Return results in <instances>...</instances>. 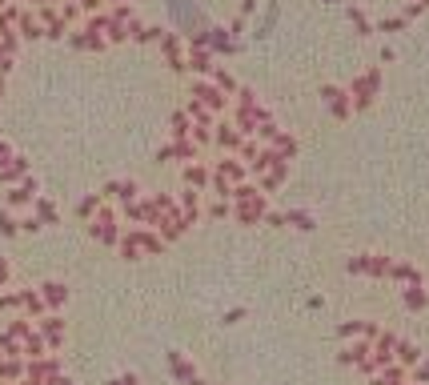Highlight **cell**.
I'll return each instance as SVG.
<instances>
[{
    "label": "cell",
    "instance_id": "obj_1",
    "mask_svg": "<svg viewBox=\"0 0 429 385\" xmlns=\"http://www.w3.org/2000/svg\"><path fill=\"white\" fill-rule=\"evenodd\" d=\"M168 8V20L181 28V33H197V28H209L205 12H201V4L197 0H165Z\"/></svg>",
    "mask_w": 429,
    "mask_h": 385
},
{
    "label": "cell",
    "instance_id": "obj_2",
    "mask_svg": "<svg viewBox=\"0 0 429 385\" xmlns=\"http://www.w3.org/2000/svg\"><path fill=\"white\" fill-rule=\"evenodd\" d=\"M377 89H381V69H369V73H361V77L349 84V100H353L357 113H365V109L374 105Z\"/></svg>",
    "mask_w": 429,
    "mask_h": 385
},
{
    "label": "cell",
    "instance_id": "obj_3",
    "mask_svg": "<svg viewBox=\"0 0 429 385\" xmlns=\"http://www.w3.org/2000/svg\"><path fill=\"white\" fill-rule=\"evenodd\" d=\"M245 141H249V136H241L237 129H233V125H229V120L213 125V145H217V149H221L225 156H241Z\"/></svg>",
    "mask_w": 429,
    "mask_h": 385
},
{
    "label": "cell",
    "instance_id": "obj_4",
    "mask_svg": "<svg viewBox=\"0 0 429 385\" xmlns=\"http://www.w3.org/2000/svg\"><path fill=\"white\" fill-rule=\"evenodd\" d=\"M193 100H201L209 113H225V109H229V96H225L213 80H193Z\"/></svg>",
    "mask_w": 429,
    "mask_h": 385
},
{
    "label": "cell",
    "instance_id": "obj_5",
    "mask_svg": "<svg viewBox=\"0 0 429 385\" xmlns=\"http://www.w3.org/2000/svg\"><path fill=\"white\" fill-rule=\"evenodd\" d=\"M161 53H165V60H168V69L173 73H189V64H185V44H181V37L177 33H161Z\"/></svg>",
    "mask_w": 429,
    "mask_h": 385
},
{
    "label": "cell",
    "instance_id": "obj_6",
    "mask_svg": "<svg viewBox=\"0 0 429 385\" xmlns=\"http://www.w3.org/2000/svg\"><path fill=\"white\" fill-rule=\"evenodd\" d=\"M321 100H325V109L337 116V120H345V116L353 113V100H349V89H337V84H325L321 89Z\"/></svg>",
    "mask_w": 429,
    "mask_h": 385
},
{
    "label": "cell",
    "instance_id": "obj_7",
    "mask_svg": "<svg viewBox=\"0 0 429 385\" xmlns=\"http://www.w3.org/2000/svg\"><path fill=\"white\" fill-rule=\"evenodd\" d=\"M185 64H189V73H197V80H209V77H213V69H217L213 53H209V48H201V44H189Z\"/></svg>",
    "mask_w": 429,
    "mask_h": 385
},
{
    "label": "cell",
    "instance_id": "obj_8",
    "mask_svg": "<svg viewBox=\"0 0 429 385\" xmlns=\"http://www.w3.org/2000/svg\"><path fill=\"white\" fill-rule=\"evenodd\" d=\"M237 48H241V44H237V37H233L229 28H213V24H209V53H213V57H217V53H221V57H233Z\"/></svg>",
    "mask_w": 429,
    "mask_h": 385
},
{
    "label": "cell",
    "instance_id": "obj_9",
    "mask_svg": "<svg viewBox=\"0 0 429 385\" xmlns=\"http://www.w3.org/2000/svg\"><path fill=\"white\" fill-rule=\"evenodd\" d=\"M168 369L177 373V382H185V385H205L201 377H197V369L189 366V361L181 357V353H168Z\"/></svg>",
    "mask_w": 429,
    "mask_h": 385
},
{
    "label": "cell",
    "instance_id": "obj_10",
    "mask_svg": "<svg viewBox=\"0 0 429 385\" xmlns=\"http://www.w3.org/2000/svg\"><path fill=\"white\" fill-rule=\"evenodd\" d=\"M233 217H237L241 225H257V221H265V197L261 201H253V205H237Z\"/></svg>",
    "mask_w": 429,
    "mask_h": 385
},
{
    "label": "cell",
    "instance_id": "obj_11",
    "mask_svg": "<svg viewBox=\"0 0 429 385\" xmlns=\"http://www.w3.org/2000/svg\"><path fill=\"white\" fill-rule=\"evenodd\" d=\"M393 361H397V366H405V369H413L417 361H421V349L413 346V341H397V349H393Z\"/></svg>",
    "mask_w": 429,
    "mask_h": 385
},
{
    "label": "cell",
    "instance_id": "obj_12",
    "mask_svg": "<svg viewBox=\"0 0 429 385\" xmlns=\"http://www.w3.org/2000/svg\"><path fill=\"white\" fill-rule=\"evenodd\" d=\"M369 385H410V382H405V366H397V361H393V366H385L377 377H369Z\"/></svg>",
    "mask_w": 429,
    "mask_h": 385
},
{
    "label": "cell",
    "instance_id": "obj_13",
    "mask_svg": "<svg viewBox=\"0 0 429 385\" xmlns=\"http://www.w3.org/2000/svg\"><path fill=\"white\" fill-rule=\"evenodd\" d=\"M213 84H217V89H221L225 96H237V89H241V84H237V80H233V73H229V69H221V64H217V69H213Z\"/></svg>",
    "mask_w": 429,
    "mask_h": 385
},
{
    "label": "cell",
    "instance_id": "obj_14",
    "mask_svg": "<svg viewBox=\"0 0 429 385\" xmlns=\"http://www.w3.org/2000/svg\"><path fill=\"white\" fill-rule=\"evenodd\" d=\"M285 177H289V161H281V165H273V169H269V173L261 177V192H273L281 185V181H285Z\"/></svg>",
    "mask_w": 429,
    "mask_h": 385
},
{
    "label": "cell",
    "instance_id": "obj_15",
    "mask_svg": "<svg viewBox=\"0 0 429 385\" xmlns=\"http://www.w3.org/2000/svg\"><path fill=\"white\" fill-rule=\"evenodd\" d=\"M209 181H213V177H209L205 165H185V185L189 189H205Z\"/></svg>",
    "mask_w": 429,
    "mask_h": 385
},
{
    "label": "cell",
    "instance_id": "obj_16",
    "mask_svg": "<svg viewBox=\"0 0 429 385\" xmlns=\"http://www.w3.org/2000/svg\"><path fill=\"white\" fill-rule=\"evenodd\" d=\"M401 301H405V309H413V313H417V309L429 305V293H426L421 285H410L405 293H401Z\"/></svg>",
    "mask_w": 429,
    "mask_h": 385
},
{
    "label": "cell",
    "instance_id": "obj_17",
    "mask_svg": "<svg viewBox=\"0 0 429 385\" xmlns=\"http://www.w3.org/2000/svg\"><path fill=\"white\" fill-rule=\"evenodd\" d=\"M389 277H393V281H405V285H426V281H421V273L413 269V265H405V261H401V265H393Z\"/></svg>",
    "mask_w": 429,
    "mask_h": 385
},
{
    "label": "cell",
    "instance_id": "obj_18",
    "mask_svg": "<svg viewBox=\"0 0 429 385\" xmlns=\"http://www.w3.org/2000/svg\"><path fill=\"white\" fill-rule=\"evenodd\" d=\"M389 269H393L389 257H381V253H369V265H365V273H369V277H389Z\"/></svg>",
    "mask_w": 429,
    "mask_h": 385
},
{
    "label": "cell",
    "instance_id": "obj_19",
    "mask_svg": "<svg viewBox=\"0 0 429 385\" xmlns=\"http://www.w3.org/2000/svg\"><path fill=\"white\" fill-rule=\"evenodd\" d=\"M345 12H349V24H353V28L361 33V37H369V33H374V24H369V17H365V12H361L357 4H349Z\"/></svg>",
    "mask_w": 429,
    "mask_h": 385
},
{
    "label": "cell",
    "instance_id": "obj_20",
    "mask_svg": "<svg viewBox=\"0 0 429 385\" xmlns=\"http://www.w3.org/2000/svg\"><path fill=\"white\" fill-rule=\"evenodd\" d=\"M269 145H273V149L285 156V161H289V156H297V141H293V136H285V133H277L273 141H269Z\"/></svg>",
    "mask_w": 429,
    "mask_h": 385
},
{
    "label": "cell",
    "instance_id": "obj_21",
    "mask_svg": "<svg viewBox=\"0 0 429 385\" xmlns=\"http://www.w3.org/2000/svg\"><path fill=\"white\" fill-rule=\"evenodd\" d=\"M273 24H277V4H269V12L261 17V24H257V33H253V37H257V40H265L269 33H273Z\"/></svg>",
    "mask_w": 429,
    "mask_h": 385
},
{
    "label": "cell",
    "instance_id": "obj_22",
    "mask_svg": "<svg viewBox=\"0 0 429 385\" xmlns=\"http://www.w3.org/2000/svg\"><path fill=\"white\" fill-rule=\"evenodd\" d=\"M413 385H429V361H426V357L413 366Z\"/></svg>",
    "mask_w": 429,
    "mask_h": 385
},
{
    "label": "cell",
    "instance_id": "obj_23",
    "mask_svg": "<svg viewBox=\"0 0 429 385\" xmlns=\"http://www.w3.org/2000/svg\"><path fill=\"white\" fill-rule=\"evenodd\" d=\"M401 28H405V17H389L377 24V33H401Z\"/></svg>",
    "mask_w": 429,
    "mask_h": 385
},
{
    "label": "cell",
    "instance_id": "obj_24",
    "mask_svg": "<svg viewBox=\"0 0 429 385\" xmlns=\"http://www.w3.org/2000/svg\"><path fill=\"white\" fill-rule=\"evenodd\" d=\"M285 221H289V225H297V229H313V217H309V213H289Z\"/></svg>",
    "mask_w": 429,
    "mask_h": 385
},
{
    "label": "cell",
    "instance_id": "obj_25",
    "mask_svg": "<svg viewBox=\"0 0 429 385\" xmlns=\"http://www.w3.org/2000/svg\"><path fill=\"white\" fill-rule=\"evenodd\" d=\"M429 8V0H410V4H405V12H401V17L410 20V17H421V12H426Z\"/></svg>",
    "mask_w": 429,
    "mask_h": 385
},
{
    "label": "cell",
    "instance_id": "obj_26",
    "mask_svg": "<svg viewBox=\"0 0 429 385\" xmlns=\"http://www.w3.org/2000/svg\"><path fill=\"white\" fill-rule=\"evenodd\" d=\"M241 12L249 17V12H257V0H241Z\"/></svg>",
    "mask_w": 429,
    "mask_h": 385
},
{
    "label": "cell",
    "instance_id": "obj_27",
    "mask_svg": "<svg viewBox=\"0 0 429 385\" xmlns=\"http://www.w3.org/2000/svg\"><path fill=\"white\" fill-rule=\"evenodd\" d=\"M112 385H137V377H121V382H112Z\"/></svg>",
    "mask_w": 429,
    "mask_h": 385
}]
</instances>
